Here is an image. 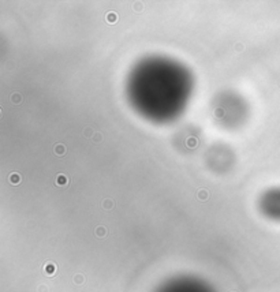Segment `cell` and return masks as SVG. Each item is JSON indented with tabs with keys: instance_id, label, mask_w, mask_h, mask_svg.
Returning <instances> with one entry per match:
<instances>
[{
	"instance_id": "6da1fadb",
	"label": "cell",
	"mask_w": 280,
	"mask_h": 292,
	"mask_svg": "<svg viewBox=\"0 0 280 292\" xmlns=\"http://www.w3.org/2000/svg\"><path fill=\"white\" fill-rule=\"evenodd\" d=\"M157 292H213V289H211L205 283L197 279L182 277V279L171 280Z\"/></svg>"
}]
</instances>
